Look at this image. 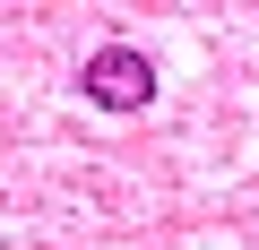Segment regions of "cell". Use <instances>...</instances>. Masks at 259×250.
Masks as SVG:
<instances>
[{
	"instance_id": "cell-1",
	"label": "cell",
	"mask_w": 259,
	"mask_h": 250,
	"mask_svg": "<svg viewBox=\"0 0 259 250\" xmlns=\"http://www.w3.org/2000/svg\"><path fill=\"white\" fill-rule=\"evenodd\" d=\"M78 86H87V104H104V112H139V104H156V61H147L139 43H104V52H87Z\"/></svg>"
}]
</instances>
